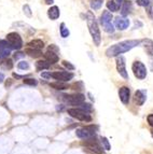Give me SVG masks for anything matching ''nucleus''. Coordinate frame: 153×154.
<instances>
[{"label": "nucleus", "mask_w": 153, "mask_h": 154, "mask_svg": "<svg viewBox=\"0 0 153 154\" xmlns=\"http://www.w3.org/2000/svg\"><path fill=\"white\" fill-rule=\"evenodd\" d=\"M140 43L141 40H125V41L119 42V43L113 44V45L110 46L109 49H107L106 55H107V57H117L120 54L130 51Z\"/></svg>", "instance_id": "nucleus-1"}, {"label": "nucleus", "mask_w": 153, "mask_h": 154, "mask_svg": "<svg viewBox=\"0 0 153 154\" xmlns=\"http://www.w3.org/2000/svg\"><path fill=\"white\" fill-rule=\"evenodd\" d=\"M86 23L87 27L91 36H92L93 41H94L95 45H100V41H101V35H100V30L98 28V24H97L96 18H95L94 14L91 11L86 12Z\"/></svg>", "instance_id": "nucleus-2"}, {"label": "nucleus", "mask_w": 153, "mask_h": 154, "mask_svg": "<svg viewBox=\"0 0 153 154\" xmlns=\"http://www.w3.org/2000/svg\"><path fill=\"white\" fill-rule=\"evenodd\" d=\"M68 114L71 118L76 119L79 121H83V122H91L92 121V116H89V112L81 108H70L67 110Z\"/></svg>", "instance_id": "nucleus-3"}, {"label": "nucleus", "mask_w": 153, "mask_h": 154, "mask_svg": "<svg viewBox=\"0 0 153 154\" xmlns=\"http://www.w3.org/2000/svg\"><path fill=\"white\" fill-rule=\"evenodd\" d=\"M96 129L97 127L91 125V126H85V127H82L76 131V135L78 138L80 139H89L95 137L96 135Z\"/></svg>", "instance_id": "nucleus-4"}, {"label": "nucleus", "mask_w": 153, "mask_h": 154, "mask_svg": "<svg viewBox=\"0 0 153 154\" xmlns=\"http://www.w3.org/2000/svg\"><path fill=\"white\" fill-rule=\"evenodd\" d=\"M132 69H133L134 75L137 79L139 80L145 79V77H147V68H145V66L141 62H139V60L134 62L133 65H132Z\"/></svg>", "instance_id": "nucleus-5"}, {"label": "nucleus", "mask_w": 153, "mask_h": 154, "mask_svg": "<svg viewBox=\"0 0 153 154\" xmlns=\"http://www.w3.org/2000/svg\"><path fill=\"white\" fill-rule=\"evenodd\" d=\"M7 41L10 43L13 50H20L23 46V40L17 32H10L7 35Z\"/></svg>", "instance_id": "nucleus-6"}, {"label": "nucleus", "mask_w": 153, "mask_h": 154, "mask_svg": "<svg viewBox=\"0 0 153 154\" xmlns=\"http://www.w3.org/2000/svg\"><path fill=\"white\" fill-rule=\"evenodd\" d=\"M81 143H82V146H86L87 149H89L91 151L95 152V153H97V154H101L102 152H104V150H102L104 148H101V146H99L98 141H97L94 137L85 139V141H82Z\"/></svg>", "instance_id": "nucleus-7"}, {"label": "nucleus", "mask_w": 153, "mask_h": 154, "mask_svg": "<svg viewBox=\"0 0 153 154\" xmlns=\"http://www.w3.org/2000/svg\"><path fill=\"white\" fill-rule=\"evenodd\" d=\"M115 65H117V72L120 73L121 77H122L123 79L127 80L128 75H127V71H126V63H125L124 56H122V55L117 56V59H115Z\"/></svg>", "instance_id": "nucleus-8"}, {"label": "nucleus", "mask_w": 153, "mask_h": 154, "mask_svg": "<svg viewBox=\"0 0 153 154\" xmlns=\"http://www.w3.org/2000/svg\"><path fill=\"white\" fill-rule=\"evenodd\" d=\"M64 100L71 106H79L85 101V96L83 94H72V95H64Z\"/></svg>", "instance_id": "nucleus-9"}, {"label": "nucleus", "mask_w": 153, "mask_h": 154, "mask_svg": "<svg viewBox=\"0 0 153 154\" xmlns=\"http://www.w3.org/2000/svg\"><path fill=\"white\" fill-rule=\"evenodd\" d=\"M73 73L68 71H56L52 73V78H54L57 81H61V82H68L73 79Z\"/></svg>", "instance_id": "nucleus-10"}, {"label": "nucleus", "mask_w": 153, "mask_h": 154, "mask_svg": "<svg viewBox=\"0 0 153 154\" xmlns=\"http://www.w3.org/2000/svg\"><path fill=\"white\" fill-rule=\"evenodd\" d=\"M12 50V46L7 40H0V57L1 58H7L11 54Z\"/></svg>", "instance_id": "nucleus-11"}, {"label": "nucleus", "mask_w": 153, "mask_h": 154, "mask_svg": "<svg viewBox=\"0 0 153 154\" xmlns=\"http://www.w3.org/2000/svg\"><path fill=\"white\" fill-rule=\"evenodd\" d=\"M114 25L119 30H125L130 26V20L126 18L125 16H117L114 21Z\"/></svg>", "instance_id": "nucleus-12"}, {"label": "nucleus", "mask_w": 153, "mask_h": 154, "mask_svg": "<svg viewBox=\"0 0 153 154\" xmlns=\"http://www.w3.org/2000/svg\"><path fill=\"white\" fill-rule=\"evenodd\" d=\"M119 97L120 100L122 101V103L127 105L130 103V91L127 86H122L119 90Z\"/></svg>", "instance_id": "nucleus-13"}, {"label": "nucleus", "mask_w": 153, "mask_h": 154, "mask_svg": "<svg viewBox=\"0 0 153 154\" xmlns=\"http://www.w3.org/2000/svg\"><path fill=\"white\" fill-rule=\"evenodd\" d=\"M145 99H147V92L142 90H137L135 92V95H134V100H135V103H137L138 106H142L145 103Z\"/></svg>", "instance_id": "nucleus-14"}, {"label": "nucleus", "mask_w": 153, "mask_h": 154, "mask_svg": "<svg viewBox=\"0 0 153 154\" xmlns=\"http://www.w3.org/2000/svg\"><path fill=\"white\" fill-rule=\"evenodd\" d=\"M141 43H142L143 48H145V52L148 53V55L153 56V40L151 39H142L141 40Z\"/></svg>", "instance_id": "nucleus-15"}, {"label": "nucleus", "mask_w": 153, "mask_h": 154, "mask_svg": "<svg viewBox=\"0 0 153 154\" xmlns=\"http://www.w3.org/2000/svg\"><path fill=\"white\" fill-rule=\"evenodd\" d=\"M44 58H45L51 65H53V64H55V63L58 62V55H57L55 52L50 51V50H48V52L44 53Z\"/></svg>", "instance_id": "nucleus-16"}, {"label": "nucleus", "mask_w": 153, "mask_h": 154, "mask_svg": "<svg viewBox=\"0 0 153 154\" xmlns=\"http://www.w3.org/2000/svg\"><path fill=\"white\" fill-rule=\"evenodd\" d=\"M132 9H133V3H132V1H128V0L123 1L122 8H121V14H122V16L128 15L130 13V11H132Z\"/></svg>", "instance_id": "nucleus-17"}, {"label": "nucleus", "mask_w": 153, "mask_h": 154, "mask_svg": "<svg viewBox=\"0 0 153 154\" xmlns=\"http://www.w3.org/2000/svg\"><path fill=\"white\" fill-rule=\"evenodd\" d=\"M59 14H61V12H59L58 7H56V5H53V7H51V8L48 10V16L52 21L57 20V18L59 17Z\"/></svg>", "instance_id": "nucleus-18"}, {"label": "nucleus", "mask_w": 153, "mask_h": 154, "mask_svg": "<svg viewBox=\"0 0 153 154\" xmlns=\"http://www.w3.org/2000/svg\"><path fill=\"white\" fill-rule=\"evenodd\" d=\"M111 20H112V14L109 11H104L100 16V23L101 25H106L108 23H111Z\"/></svg>", "instance_id": "nucleus-19"}, {"label": "nucleus", "mask_w": 153, "mask_h": 154, "mask_svg": "<svg viewBox=\"0 0 153 154\" xmlns=\"http://www.w3.org/2000/svg\"><path fill=\"white\" fill-rule=\"evenodd\" d=\"M29 48H33V49H37V50H42L44 48V42L40 39H35V40H31L28 43Z\"/></svg>", "instance_id": "nucleus-20"}, {"label": "nucleus", "mask_w": 153, "mask_h": 154, "mask_svg": "<svg viewBox=\"0 0 153 154\" xmlns=\"http://www.w3.org/2000/svg\"><path fill=\"white\" fill-rule=\"evenodd\" d=\"M25 53L28 55V56L33 57V58H37V57H40L41 55H42V52H41V50L33 49V48H28V49H26Z\"/></svg>", "instance_id": "nucleus-21"}, {"label": "nucleus", "mask_w": 153, "mask_h": 154, "mask_svg": "<svg viewBox=\"0 0 153 154\" xmlns=\"http://www.w3.org/2000/svg\"><path fill=\"white\" fill-rule=\"evenodd\" d=\"M50 86L53 88H55V90H57V91H64V90H67V88H68V85L64 82H61V81H58V82L50 83Z\"/></svg>", "instance_id": "nucleus-22"}, {"label": "nucleus", "mask_w": 153, "mask_h": 154, "mask_svg": "<svg viewBox=\"0 0 153 154\" xmlns=\"http://www.w3.org/2000/svg\"><path fill=\"white\" fill-rule=\"evenodd\" d=\"M36 65H37V69H38L39 71L43 69H48L50 66H51V64H50L46 59H44V60H38Z\"/></svg>", "instance_id": "nucleus-23"}, {"label": "nucleus", "mask_w": 153, "mask_h": 154, "mask_svg": "<svg viewBox=\"0 0 153 154\" xmlns=\"http://www.w3.org/2000/svg\"><path fill=\"white\" fill-rule=\"evenodd\" d=\"M59 32H61V36L63 37V38H68L69 35H70L69 29L66 27L65 23H61V26H59Z\"/></svg>", "instance_id": "nucleus-24"}, {"label": "nucleus", "mask_w": 153, "mask_h": 154, "mask_svg": "<svg viewBox=\"0 0 153 154\" xmlns=\"http://www.w3.org/2000/svg\"><path fill=\"white\" fill-rule=\"evenodd\" d=\"M107 8L109 11H111V12H117V9H119V5H117V3L115 2V1H113V0H109L107 2Z\"/></svg>", "instance_id": "nucleus-25"}, {"label": "nucleus", "mask_w": 153, "mask_h": 154, "mask_svg": "<svg viewBox=\"0 0 153 154\" xmlns=\"http://www.w3.org/2000/svg\"><path fill=\"white\" fill-rule=\"evenodd\" d=\"M102 5V0H91V8L93 10H98Z\"/></svg>", "instance_id": "nucleus-26"}, {"label": "nucleus", "mask_w": 153, "mask_h": 154, "mask_svg": "<svg viewBox=\"0 0 153 154\" xmlns=\"http://www.w3.org/2000/svg\"><path fill=\"white\" fill-rule=\"evenodd\" d=\"M102 26H104V30H105L106 32H109V33L114 32V26H113L111 23H108V24H106V25H102Z\"/></svg>", "instance_id": "nucleus-27"}, {"label": "nucleus", "mask_w": 153, "mask_h": 154, "mask_svg": "<svg viewBox=\"0 0 153 154\" xmlns=\"http://www.w3.org/2000/svg\"><path fill=\"white\" fill-rule=\"evenodd\" d=\"M101 143H102V148L105 150H107V151H109L110 149H111V146H110L109 143V140H108L106 137H102L101 138Z\"/></svg>", "instance_id": "nucleus-28"}, {"label": "nucleus", "mask_w": 153, "mask_h": 154, "mask_svg": "<svg viewBox=\"0 0 153 154\" xmlns=\"http://www.w3.org/2000/svg\"><path fill=\"white\" fill-rule=\"evenodd\" d=\"M17 67H18V69L27 70V69H29V64L27 62H25V60H22V62H20L17 64Z\"/></svg>", "instance_id": "nucleus-29"}, {"label": "nucleus", "mask_w": 153, "mask_h": 154, "mask_svg": "<svg viewBox=\"0 0 153 154\" xmlns=\"http://www.w3.org/2000/svg\"><path fill=\"white\" fill-rule=\"evenodd\" d=\"M23 82L27 85H31V86H36V85L38 84L37 80H35V79H24Z\"/></svg>", "instance_id": "nucleus-30"}, {"label": "nucleus", "mask_w": 153, "mask_h": 154, "mask_svg": "<svg viewBox=\"0 0 153 154\" xmlns=\"http://www.w3.org/2000/svg\"><path fill=\"white\" fill-rule=\"evenodd\" d=\"M23 11H24V14H25L26 16H28V17H31V10H30V7H29L28 5H25L23 7Z\"/></svg>", "instance_id": "nucleus-31"}, {"label": "nucleus", "mask_w": 153, "mask_h": 154, "mask_svg": "<svg viewBox=\"0 0 153 154\" xmlns=\"http://www.w3.org/2000/svg\"><path fill=\"white\" fill-rule=\"evenodd\" d=\"M61 64H63V66H64L65 68H66V69H68V70H74V66L70 62H67V60H63V62H61Z\"/></svg>", "instance_id": "nucleus-32"}, {"label": "nucleus", "mask_w": 153, "mask_h": 154, "mask_svg": "<svg viewBox=\"0 0 153 154\" xmlns=\"http://www.w3.org/2000/svg\"><path fill=\"white\" fill-rule=\"evenodd\" d=\"M147 14H148V16L150 17V20L153 21V5H149L148 7H147Z\"/></svg>", "instance_id": "nucleus-33"}, {"label": "nucleus", "mask_w": 153, "mask_h": 154, "mask_svg": "<svg viewBox=\"0 0 153 154\" xmlns=\"http://www.w3.org/2000/svg\"><path fill=\"white\" fill-rule=\"evenodd\" d=\"M79 108L83 109V110H85V111H91L92 110V106L89 105V103H82L81 105H79Z\"/></svg>", "instance_id": "nucleus-34"}, {"label": "nucleus", "mask_w": 153, "mask_h": 154, "mask_svg": "<svg viewBox=\"0 0 153 154\" xmlns=\"http://www.w3.org/2000/svg\"><path fill=\"white\" fill-rule=\"evenodd\" d=\"M137 5L140 7H148L150 5V0H137Z\"/></svg>", "instance_id": "nucleus-35"}, {"label": "nucleus", "mask_w": 153, "mask_h": 154, "mask_svg": "<svg viewBox=\"0 0 153 154\" xmlns=\"http://www.w3.org/2000/svg\"><path fill=\"white\" fill-rule=\"evenodd\" d=\"M5 68H8V69H12L13 63H12L11 59H5Z\"/></svg>", "instance_id": "nucleus-36"}, {"label": "nucleus", "mask_w": 153, "mask_h": 154, "mask_svg": "<svg viewBox=\"0 0 153 154\" xmlns=\"http://www.w3.org/2000/svg\"><path fill=\"white\" fill-rule=\"evenodd\" d=\"M147 122H148L149 125L153 127V114H149V116H147Z\"/></svg>", "instance_id": "nucleus-37"}, {"label": "nucleus", "mask_w": 153, "mask_h": 154, "mask_svg": "<svg viewBox=\"0 0 153 154\" xmlns=\"http://www.w3.org/2000/svg\"><path fill=\"white\" fill-rule=\"evenodd\" d=\"M41 77L44 78V79H50V78H52V73L51 72H42Z\"/></svg>", "instance_id": "nucleus-38"}, {"label": "nucleus", "mask_w": 153, "mask_h": 154, "mask_svg": "<svg viewBox=\"0 0 153 154\" xmlns=\"http://www.w3.org/2000/svg\"><path fill=\"white\" fill-rule=\"evenodd\" d=\"M48 50H50V51L55 52V53H58V52H59V50L57 49L56 46H55V44H51V45L48 46Z\"/></svg>", "instance_id": "nucleus-39"}, {"label": "nucleus", "mask_w": 153, "mask_h": 154, "mask_svg": "<svg viewBox=\"0 0 153 154\" xmlns=\"http://www.w3.org/2000/svg\"><path fill=\"white\" fill-rule=\"evenodd\" d=\"M25 56V53H22V52H20V53H16L15 55H14V58L15 59H18V58H22V57Z\"/></svg>", "instance_id": "nucleus-40"}, {"label": "nucleus", "mask_w": 153, "mask_h": 154, "mask_svg": "<svg viewBox=\"0 0 153 154\" xmlns=\"http://www.w3.org/2000/svg\"><path fill=\"white\" fill-rule=\"evenodd\" d=\"M3 80H5V75H3L2 72H0V83L3 82Z\"/></svg>", "instance_id": "nucleus-41"}, {"label": "nucleus", "mask_w": 153, "mask_h": 154, "mask_svg": "<svg viewBox=\"0 0 153 154\" xmlns=\"http://www.w3.org/2000/svg\"><path fill=\"white\" fill-rule=\"evenodd\" d=\"M13 77L16 78V79H23V75H16V73H13Z\"/></svg>", "instance_id": "nucleus-42"}, {"label": "nucleus", "mask_w": 153, "mask_h": 154, "mask_svg": "<svg viewBox=\"0 0 153 154\" xmlns=\"http://www.w3.org/2000/svg\"><path fill=\"white\" fill-rule=\"evenodd\" d=\"M44 1H45L46 5H52L54 2V0H44Z\"/></svg>", "instance_id": "nucleus-43"}, {"label": "nucleus", "mask_w": 153, "mask_h": 154, "mask_svg": "<svg viewBox=\"0 0 153 154\" xmlns=\"http://www.w3.org/2000/svg\"><path fill=\"white\" fill-rule=\"evenodd\" d=\"M115 2L117 3V5H119V7H120V5L123 3V0H115Z\"/></svg>", "instance_id": "nucleus-44"}, {"label": "nucleus", "mask_w": 153, "mask_h": 154, "mask_svg": "<svg viewBox=\"0 0 153 154\" xmlns=\"http://www.w3.org/2000/svg\"><path fill=\"white\" fill-rule=\"evenodd\" d=\"M151 135H152V137H153V129L151 131Z\"/></svg>", "instance_id": "nucleus-45"}]
</instances>
